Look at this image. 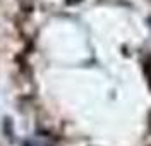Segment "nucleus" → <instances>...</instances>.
I'll return each mask as SVG.
<instances>
[{
	"instance_id": "f03ea898",
	"label": "nucleus",
	"mask_w": 151,
	"mask_h": 146,
	"mask_svg": "<svg viewBox=\"0 0 151 146\" xmlns=\"http://www.w3.org/2000/svg\"><path fill=\"white\" fill-rule=\"evenodd\" d=\"M67 4H70V5H74V4H79L81 0H65Z\"/></svg>"
},
{
	"instance_id": "f257e3e1",
	"label": "nucleus",
	"mask_w": 151,
	"mask_h": 146,
	"mask_svg": "<svg viewBox=\"0 0 151 146\" xmlns=\"http://www.w3.org/2000/svg\"><path fill=\"white\" fill-rule=\"evenodd\" d=\"M144 70H146V78L150 81V86H151V57H148L146 64H144Z\"/></svg>"
}]
</instances>
